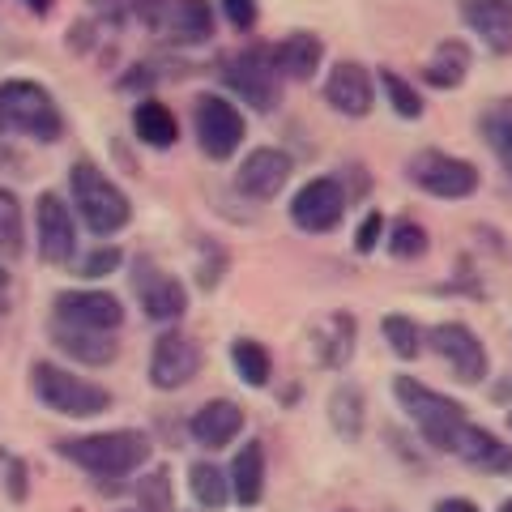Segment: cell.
<instances>
[{"mask_svg":"<svg viewBox=\"0 0 512 512\" xmlns=\"http://www.w3.org/2000/svg\"><path fill=\"white\" fill-rule=\"evenodd\" d=\"M333 180L342 184V192H346V201H350V205L363 201L367 192H372V175H367L363 163H346L342 171H333Z\"/></svg>","mask_w":512,"mask_h":512,"instance_id":"40","label":"cell"},{"mask_svg":"<svg viewBox=\"0 0 512 512\" xmlns=\"http://www.w3.org/2000/svg\"><path fill=\"white\" fill-rule=\"evenodd\" d=\"M5 478H9V500H26V495H30V466H26V461L22 457H5Z\"/></svg>","mask_w":512,"mask_h":512,"instance_id":"43","label":"cell"},{"mask_svg":"<svg viewBox=\"0 0 512 512\" xmlns=\"http://www.w3.org/2000/svg\"><path fill=\"white\" fill-rule=\"evenodd\" d=\"M26 252V214H22V197L13 188L0 184V256H22Z\"/></svg>","mask_w":512,"mask_h":512,"instance_id":"34","label":"cell"},{"mask_svg":"<svg viewBox=\"0 0 512 512\" xmlns=\"http://www.w3.org/2000/svg\"><path fill=\"white\" fill-rule=\"evenodd\" d=\"M214 73L239 103H248L252 111H261V116H269V111L282 103V86L286 82L274 69V43L252 39L244 47H231V52L218 56Z\"/></svg>","mask_w":512,"mask_h":512,"instance_id":"4","label":"cell"},{"mask_svg":"<svg viewBox=\"0 0 512 512\" xmlns=\"http://www.w3.org/2000/svg\"><path fill=\"white\" fill-rule=\"evenodd\" d=\"M22 5L35 13V18H52V13H56V0H22Z\"/></svg>","mask_w":512,"mask_h":512,"instance_id":"47","label":"cell"},{"mask_svg":"<svg viewBox=\"0 0 512 512\" xmlns=\"http://www.w3.org/2000/svg\"><path fill=\"white\" fill-rule=\"evenodd\" d=\"M214 26H218L214 0H171V13L158 26V39L171 47H201L214 39Z\"/></svg>","mask_w":512,"mask_h":512,"instance_id":"19","label":"cell"},{"mask_svg":"<svg viewBox=\"0 0 512 512\" xmlns=\"http://www.w3.org/2000/svg\"><path fill=\"white\" fill-rule=\"evenodd\" d=\"M90 5V18L99 26H124L128 22V0H86Z\"/></svg>","mask_w":512,"mask_h":512,"instance_id":"42","label":"cell"},{"mask_svg":"<svg viewBox=\"0 0 512 512\" xmlns=\"http://www.w3.org/2000/svg\"><path fill=\"white\" fill-rule=\"evenodd\" d=\"M384 227H389V222H384V214H380V210H367V214L359 218V227H355V239H350V244H355V252H359V256L376 252L380 239H384Z\"/></svg>","mask_w":512,"mask_h":512,"instance_id":"39","label":"cell"},{"mask_svg":"<svg viewBox=\"0 0 512 512\" xmlns=\"http://www.w3.org/2000/svg\"><path fill=\"white\" fill-rule=\"evenodd\" d=\"M56 453L73 461L77 470H86L103 491L124 487V478L150 466L154 444L146 431L137 427H116V431H90V436H60Z\"/></svg>","mask_w":512,"mask_h":512,"instance_id":"1","label":"cell"},{"mask_svg":"<svg viewBox=\"0 0 512 512\" xmlns=\"http://www.w3.org/2000/svg\"><path fill=\"white\" fill-rule=\"evenodd\" d=\"M478 133H483L487 150L500 158L504 175L512 180V94H504V99H495L483 116H478Z\"/></svg>","mask_w":512,"mask_h":512,"instance_id":"28","label":"cell"},{"mask_svg":"<svg viewBox=\"0 0 512 512\" xmlns=\"http://www.w3.org/2000/svg\"><path fill=\"white\" fill-rule=\"evenodd\" d=\"M192 137H197V150L210 158V163H227L239 154L248 137V120L239 103L222 90H201L192 99Z\"/></svg>","mask_w":512,"mask_h":512,"instance_id":"7","label":"cell"},{"mask_svg":"<svg viewBox=\"0 0 512 512\" xmlns=\"http://www.w3.org/2000/svg\"><path fill=\"white\" fill-rule=\"evenodd\" d=\"M423 333H427V329H423L414 316H406V312L380 316V338H384V346H389L402 363H414V359L423 355V346H427Z\"/></svg>","mask_w":512,"mask_h":512,"instance_id":"31","label":"cell"},{"mask_svg":"<svg viewBox=\"0 0 512 512\" xmlns=\"http://www.w3.org/2000/svg\"><path fill=\"white\" fill-rule=\"evenodd\" d=\"M128 282H133V295L141 303V312H146L154 325H175V320H184L188 312V291L184 282L167 274L163 265H154L150 256H133V265H128Z\"/></svg>","mask_w":512,"mask_h":512,"instance_id":"11","label":"cell"},{"mask_svg":"<svg viewBox=\"0 0 512 512\" xmlns=\"http://www.w3.org/2000/svg\"><path fill=\"white\" fill-rule=\"evenodd\" d=\"M495 512H512V495H508V500H504L500 508H495Z\"/></svg>","mask_w":512,"mask_h":512,"instance_id":"48","label":"cell"},{"mask_svg":"<svg viewBox=\"0 0 512 512\" xmlns=\"http://www.w3.org/2000/svg\"><path fill=\"white\" fill-rule=\"evenodd\" d=\"M325 103L346 120H363L376 107V77L359 60H333L325 73Z\"/></svg>","mask_w":512,"mask_h":512,"instance_id":"16","label":"cell"},{"mask_svg":"<svg viewBox=\"0 0 512 512\" xmlns=\"http://www.w3.org/2000/svg\"><path fill=\"white\" fill-rule=\"evenodd\" d=\"M69 205L73 214L86 222L90 235H120L128 222H133V201H128V192L111 180V175L94 163V158H77L69 167Z\"/></svg>","mask_w":512,"mask_h":512,"instance_id":"2","label":"cell"},{"mask_svg":"<svg viewBox=\"0 0 512 512\" xmlns=\"http://www.w3.org/2000/svg\"><path fill=\"white\" fill-rule=\"evenodd\" d=\"M133 133H137L141 146L171 150L175 141H180V120H175V111L163 99L146 94V99H137V107H133Z\"/></svg>","mask_w":512,"mask_h":512,"instance_id":"26","label":"cell"},{"mask_svg":"<svg viewBox=\"0 0 512 512\" xmlns=\"http://www.w3.org/2000/svg\"><path fill=\"white\" fill-rule=\"evenodd\" d=\"M291 171H295V158L278 150V146H256L252 154H244V163L235 171V188L244 192L252 205H265V201H278L286 184H291Z\"/></svg>","mask_w":512,"mask_h":512,"instance_id":"15","label":"cell"},{"mask_svg":"<svg viewBox=\"0 0 512 512\" xmlns=\"http://www.w3.org/2000/svg\"><path fill=\"white\" fill-rule=\"evenodd\" d=\"M384 248H389L393 261H419V256L431 252V235H427L423 222L397 218L393 227H384Z\"/></svg>","mask_w":512,"mask_h":512,"instance_id":"35","label":"cell"},{"mask_svg":"<svg viewBox=\"0 0 512 512\" xmlns=\"http://www.w3.org/2000/svg\"><path fill=\"white\" fill-rule=\"evenodd\" d=\"M355 342H359V320L350 316L346 308L329 312L325 320L316 325V363L329 367V372H342V367L355 359Z\"/></svg>","mask_w":512,"mask_h":512,"instance_id":"23","label":"cell"},{"mask_svg":"<svg viewBox=\"0 0 512 512\" xmlns=\"http://www.w3.org/2000/svg\"><path fill=\"white\" fill-rule=\"evenodd\" d=\"M120 512H137V508H120Z\"/></svg>","mask_w":512,"mask_h":512,"instance_id":"51","label":"cell"},{"mask_svg":"<svg viewBox=\"0 0 512 512\" xmlns=\"http://www.w3.org/2000/svg\"><path fill=\"white\" fill-rule=\"evenodd\" d=\"M406 180L436 201H466L478 192L483 175H478L470 158H457L444 150H414L406 158Z\"/></svg>","mask_w":512,"mask_h":512,"instance_id":"8","label":"cell"},{"mask_svg":"<svg viewBox=\"0 0 512 512\" xmlns=\"http://www.w3.org/2000/svg\"><path fill=\"white\" fill-rule=\"evenodd\" d=\"M116 86H120V90H146V94H154V86H158V69L141 60V64H133V73H124V77H120ZM146 94H141V99H146Z\"/></svg>","mask_w":512,"mask_h":512,"instance_id":"44","label":"cell"},{"mask_svg":"<svg viewBox=\"0 0 512 512\" xmlns=\"http://www.w3.org/2000/svg\"><path fill=\"white\" fill-rule=\"evenodd\" d=\"M508 478H512V466H508Z\"/></svg>","mask_w":512,"mask_h":512,"instance_id":"52","label":"cell"},{"mask_svg":"<svg viewBox=\"0 0 512 512\" xmlns=\"http://www.w3.org/2000/svg\"><path fill=\"white\" fill-rule=\"evenodd\" d=\"M52 320L90 333H116L124 325V303L103 286H69L52 299Z\"/></svg>","mask_w":512,"mask_h":512,"instance_id":"14","label":"cell"},{"mask_svg":"<svg viewBox=\"0 0 512 512\" xmlns=\"http://www.w3.org/2000/svg\"><path fill=\"white\" fill-rule=\"evenodd\" d=\"M77 214L60 192H39L35 201V248L43 265H73L77 261Z\"/></svg>","mask_w":512,"mask_h":512,"instance_id":"12","label":"cell"},{"mask_svg":"<svg viewBox=\"0 0 512 512\" xmlns=\"http://www.w3.org/2000/svg\"><path fill=\"white\" fill-rule=\"evenodd\" d=\"M133 495H137V512H175V478H171V466L158 461L154 470H146L133 483Z\"/></svg>","mask_w":512,"mask_h":512,"instance_id":"33","label":"cell"},{"mask_svg":"<svg viewBox=\"0 0 512 512\" xmlns=\"http://www.w3.org/2000/svg\"><path fill=\"white\" fill-rule=\"evenodd\" d=\"M474 69V52L466 39H440L436 52L427 56V64L419 69V77L431 86V90H457L466 86V77Z\"/></svg>","mask_w":512,"mask_h":512,"instance_id":"25","label":"cell"},{"mask_svg":"<svg viewBox=\"0 0 512 512\" xmlns=\"http://www.w3.org/2000/svg\"><path fill=\"white\" fill-rule=\"evenodd\" d=\"M167 13H171V0H128V18H137L146 30H154V35H158V26L167 22Z\"/></svg>","mask_w":512,"mask_h":512,"instance_id":"41","label":"cell"},{"mask_svg":"<svg viewBox=\"0 0 512 512\" xmlns=\"http://www.w3.org/2000/svg\"><path fill=\"white\" fill-rule=\"evenodd\" d=\"M431 512H483V508H478L470 495H444V500L431 504Z\"/></svg>","mask_w":512,"mask_h":512,"instance_id":"46","label":"cell"},{"mask_svg":"<svg viewBox=\"0 0 512 512\" xmlns=\"http://www.w3.org/2000/svg\"><path fill=\"white\" fill-rule=\"evenodd\" d=\"M0 286H5V269H0Z\"/></svg>","mask_w":512,"mask_h":512,"instance_id":"50","label":"cell"},{"mask_svg":"<svg viewBox=\"0 0 512 512\" xmlns=\"http://www.w3.org/2000/svg\"><path fill=\"white\" fill-rule=\"evenodd\" d=\"M188 491L205 512H218L231 504V478L218 461H192L188 466Z\"/></svg>","mask_w":512,"mask_h":512,"instance_id":"29","label":"cell"},{"mask_svg":"<svg viewBox=\"0 0 512 512\" xmlns=\"http://www.w3.org/2000/svg\"><path fill=\"white\" fill-rule=\"evenodd\" d=\"M205 367V350L192 333H180V329H163L150 346V363H146V376L158 393H180L188 389L192 380L201 376Z\"/></svg>","mask_w":512,"mask_h":512,"instance_id":"9","label":"cell"},{"mask_svg":"<svg viewBox=\"0 0 512 512\" xmlns=\"http://www.w3.org/2000/svg\"><path fill=\"white\" fill-rule=\"evenodd\" d=\"M47 338H52V346L60 350L64 359H73L82 367H107V363L120 359L116 333H90V329H73V325H60V320H52Z\"/></svg>","mask_w":512,"mask_h":512,"instance_id":"21","label":"cell"},{"mask_svg":"<svg viewBox=\"0 0 512 512\" xmlns=\"http://www.w3.org/2000/svg\"><path fill=\"white\" fill-rule=\"evenodd\" d=\"M423 338H427L431 355L444 359V367L453 372V380H461V384H483L487 380V372H491L487 346L466 325V320H440V325H431Z\"/></svg>","mask_w":512,"mask_h":512,"instance_id":"10","label":"cell"},{"mask_svg":"<svg viewBox=\"0 0 512 512\" xmlns=\"http://www.w3.org/2000/svg\"><path fill=\"white\" fill-rule=\"evenodd\" d=\"M231 367L248 389H265V384L274 380V355H269V346L256 342V338H235L231 342Z\"/></svg>","mask_w":512,"mask_h":512,"instance_id":"30","label":"cell"},{"mask_svg":"<svg viewBox=\"0 0 512 512\" xmlns=\"http://www.w3.org/2000/svg\"><path fill=\"white\" fill-rule=\"evenodd\" d=\"M346 192L342 184L333 180V175H312V180H303L295 188V197H291V222L299 231H308V235H333L342 227V218H346Z\"/></svg>","mask_w":512,"mask_h":512,"instance_id":"13","label":"cell"},{"mask_svg":"<svg viewBox=\"0 0 512 512\" xmlns=\"http://www.w3.org/2000/svg\"><path fill=\"white\" fill-rule=\"evenodd\" d=\"M94 35H99V22H94V18H77V22L69 26V52H77V56L94 52V43H99Z\"/></svg>","mask_w":512,"mask_h":512,"instance_id":"45","label":"cell"},{"mask_svg":"<svg viewBox=\"0 0 512 512\" xmlns=\"http://www.w3.org/2000/svg\"><path fill=\"white\" fill-rule=\"evenodd\" d=\"M342 512H350V508H342Z\"/></svg>","mask_w":512,"mask_h":512,"instance_id":"53","label":"cell"},{"mask_svg":"<svg viewBox=\"0 0 512 512\" xmlns=\"http://www.w3.org/2000/svg\"><path fill=\"white\" fill-rule=\"evenodd\" d=\"M227 265H231L227 248L201 235V239H197V286H201V291H214V286L227 278Z\"/></svg>","mask_w":512,"mask_h":512,"instance_id":"37","label":"cell"},{"mask_svg":"<svg viewBox=\"0 0 512 512\" xmlns=\"http://www.w3.org/2000/svg\"><path fill=\"white\" fill-rule=\"evenodd\" d=\"M0 133L30 137L39 146H56L64 137V111L56 103V94L39 82H26V77L0 82Z\"/></svg>","mask_w":512,"mask_h":512,"instance_id":"5","label":"cell"},{"mask_svg":"<svg viewBox=\"0 0 512 512\" xmlns=\"http://www.w3.org/2000/svg\"><path fill=\"white\" fill-rule=\"evenodd\" d=\"M329 423H333V431H338L346 444H355V440L363 436V423H367V397H363L359 384L342 380L338 389L329 393Z\"/></svg>","mask_w":512,"mask_h":512,"instance_id":"27","label":"cell"},{"mask_svg":"<svg viewBox=\"0 0 512 512\" xmlns=\"http://www.w3.org/2000/svg\"><path fill=\"white\" fill-rule=\"evenodd\" d=\"M244 406L231 402V397H210V402H201L197 410H192L188 419V436L197 440V448H205V453H218V448L235 444L239 436H244Z\"/></svg>","mask_w":512,"mask_h":512,"instance_id":"17","label":"cell"},{"mask_svg":"<svg viewBox=\"0 0 512 512\" xmlns=\"http://www.w3.org/2000/svg\"><path fill=\"white\" fill-rule=\"evenodd\" d=\"M214 13H222V22L231 30L248 35L256 26V18H261V5H256V0H214Z\"/></svg>","mask_w":512,"mask_h":512,"instance_id":"38","label":"cell"},{"mask_svg":"<svg viewBox=\"0 0 512 512\" xmlns=\"http://www.w3.org/2000/svg\"><path fill=\"white\" fill-rule=\"evenodd\" d=\"M508 389H512V384H508ZM508 427H512V397H508Z\"/></svg>","mask_w":512,"mask_h":512,"instance_id":"49","label":"cell"},{"mask_svg":"<svg viewBox=\"0 0 512 512\" xmlns=\"http://www.w3.org/2000/svg\"><path fill=\"white\" fill-rule=\"evenodd\" d=\"M227 478H231V500L239 508H256L265 500V444L261 440H248L235 448L231 466H227Z\"/></svg>","mask_w":512,"mask_h":512,"instance_id":"24","label":"cell"},{"mask_svg":"<svg viewBox=\"0 0 512 512\" xmlns=\"http://www.w3.org/2000/svg\"><path fill=\"white\" fill-rule=\"evenodd\" d=\"M457 18L491 56H512V0H457Z\"/></svg>","mask_w":512,"mask_h":512,"instance_id":"18","label":"cell"},{"mask_svg":"<svg viewBox=\"0 0 512 512\" xmlns=\"http://www.w3.org/2000/svg\"><path fill=\"white\" fill-rule=\"evenodd\" d=\"M325 64V39L316 30H291L286 39L274 43V69L282 82H312Z\"/></svg>","mask_w":512,"mask_h":512,"instance_id":"20","label":"cell"},{"mask_svg":"<svg viewBox=\"0 0 512 512\" xmlns=\"http://www.w3.org/2000/svg\"><path fill=\"white\" fill-rule=\"evenodd\" d=\"M120 265H124V252L116 244L86 248V256H77V261H73V269H77V278H82V282H103L111 274H120Z\"/></svg>","mask_w":512,"mask_h":512,"instance_id":"36","label":"cell"},{"mask_svg":"<svg viewBox=\"0 0 512 512\" xmlns=\"http://www.w3.org/2000/svg\"><path fill=\"white\" fill-rule=\"evenodd\" d=\"M30 389H35L39 406L60 414V419H99L111 410V389L52 359H39L30 367Z\"/></svg>","mask_w":512,"mask_h":512,"instance_id":"6","label":"cell"},{"mask_svg":"<svg viewBox=\"0 0 512 512\" xmlns=\"http://www.w3.org/2000/svg\"><path fill=\"white\" fill-rule=\"evenodd\" d=\"M393 397L397 406H402L406 423L419 431V440L427 448H436V453H453V440L457 431L470 423L466 406L457 402V397H448L440 389H431V384H423L419 376H393Z\"/></svg>","mask_w":512,"mask_h":512,"instance_id":"3","label":"cell"},{"mask_svg":"<svg viewBox=\"0 0 512 512\" xmlns=\"http://www.w3.org/2000/svg\"><path fill=\"white\" fill-rule=\"evenodd\" d=\"M453 457H461L466 466L483 470V474H500V478H508L512 444H504V440L495 436V431H487V427L466 423V427L457 431V440H453Z\"/></svg>","mask_w":512,"mask_h":512,"instance_id":"22","label":"cell"},{"mask_svg":"<svg viewBox=\"0 0 512 512\" xmlns=\"http://www.w3.org/2000/svg\"><path fill=\"white\" fill-rule=\"evenodd\" d=\"M376 90L384 94V103L393 107V116H402V120H423L427 116V99H423V90L414 86L410 77L393 73V69H380Z\"/></svg>","mask_w":512,"mask_h":512,"instance_id":"32","label":"cell"}]
</instances>
